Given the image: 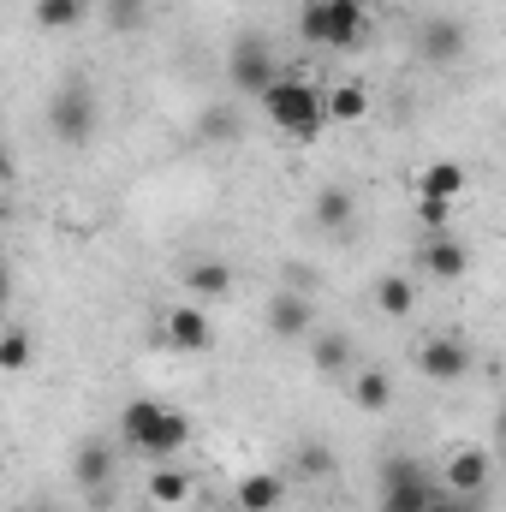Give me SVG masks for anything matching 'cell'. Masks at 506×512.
Instances as JSON below:
<instances>
[{
    "instance_id": "obj_1",
    "label": "cell",
    "mask_w": 506,
    "mask_h": 512,
    "mask_svg": "<svg viewBox=\"0 0 506 512\" xmlns=\"http://www.w3.org/2000/svg\"><path fill=\"white\" fill-rule=\"evenodd\" d=\"M120 441L143 459H173L191 447V417L173 411L167 399H131L120 411Z\"/></svg>"
},
{
    "instance_id": "obj_2",
    "label": "cell",
    "mask_w": 506,
    "mask_h": 512,
    "mask_svg": "<svg viewBox=\"0 0 506 512\" xmlns=\"http://www.w3.org/2000/svg\"><path fill=\"white\" fill-rule=\"evenodd\" d=\"M256 102H262V114H268L274 126L292 131V137H316V131L328 126V90H316V84L298 78V72H280Z\"/></svg>"
},
{
    "instance_id": "obj_3",
    "label": "cell",
    "mask_w": 506,
    "mask_h": 512,
    "mask_svg": "<svg viewBox=\"0 0 506 512\" xmlns=\"http://www.w3.org/2000/svg\"><path fill=\"white\" fill-rule=\"evenodd\" d=\"M364 30H370V12L358 0H304L298 12V36L316 48H352L364 42Z\"/></svg>"
},
{
    "instance_id": "obj_4",
    "label": "cell",
    "mask_w": 506,
    "mask_h": 512,
    "mask_svg": "<svg viewBox=\"0 0 506 512\" xmlns=\"http://www.w3.org/2000/svg\"><path fill=\"white\" fill-rule=\"evenodd\" d=\"M376 483H381V512H429V501L441 495V483L429 477V465L411 459V453L381 459Z\"/></svg>"
},
{
    "instance_id": "obj_5",
    "label": "cell",
    "mask_w": 506,
    "mask_h": 512,
    "mask_svg": "<svg viewBox=\"0 0 506 512\" xmlns=\"http://www.w3.org/2000/svg\"><path fill=\"white\" fill-rule=\"evenodd\" d=\"M48 131L66 143V149H84L96 137V90L84 78H72L66 90L48 96Z\"/></svg>"
},
{
    "instance_id": "obj_6",
    "label": "cell",
    "mask_w": 506,
    "mask_h": 512,
    "mask_svg": "<svg viewBox=\"0 0 506 512\" xmlns=\"http://www.w3.org/2000/svg\"><path fill=\"white\" fill-rule=\"evenodd\" d=\"M227 72H233V90H239V96H262L286 66L274 60V48H268L262 36H245V42L233 48V66H227Z\"/></svg>"
},
{
    "instance_id": "obj_7",
    "label": "cell",
    "mask_w": 506,
    "mask_h": 512,
    "mask_svg": "<svg viewBox=\"0 0 506 512\" xmlns=\"http://www.w3.org/2000/svg\"><path fill=\"white\" fill-rule=\"evenodd\" d=\"M417 370L429 382H465L471 376V346L453 340V334H423L417 340Z\"/></svg>"
},
{
    "instance_id": "obj_8",
    "label": "cell",
    "mask_w": 506,
    "mask_h": 512,
    "mask_svg": "<svg viewBox=\"0 0 506 512\" xmlns=\"http://www.w3.org/2000/svg\"><path fill=\"white\" fill-rule=\"evenodd\" d=\"M161 340H167V352H209V340H215V328H209V310L191 298V304H167V316H161Z\"/></svg>"
},
{
    "instance_id": "obj_9",
    "label": "cell",
    "mask_w": 506,
    "mask_h": 512,
    "mask_svg": "<svg viewBox=\"0 0 506 512\" xmlns=\"http://www.w3.org/2000/svg\"><path fill=\"white\" fill-rule=\"evenodd\" d=\"M489 477H495V453L489 447H471V441L453 447L447 465H441V489H453V495H483Z\"/></svg>"
},
{
    "instance_id": "obj_10",
    "label": "cell",
    "mask_w": 506,
    "mask_h": 512,
    "mask_svg": "<svg viewBox=\"0 0 506 512\" xmlns=\"http://www.w3.org/2000/svg\"><path fill=\"white\" fill-rule=\"evenodd\" d=\"M417 54L429 66H459L465 60V24L459 18H423L417 24Z\"/></svg>"
},
{
    "instance_id": "obj_11",
    "label": "cell",
    "mask_w": 506,
    "mask_h": 512,
    "mask_svg": "<svg viewBox=\"0 0 506 512\" xmlns=\"http://www.w3.org/2000/svg\"><path fill=\"white\" fill-rule=\"evenodd\" d=\"M185 292H191L197 304L227 298V292H233V268H227L221 256H191V262H185Z\"/></svg>"
},
{
    "instance_id": "obj_12",
    "label": "cell",
    "mask_w": 506,
    "mask_h": 512,
    "mask_svg": "<svg viewBox=\"0 0 506 512\" xmlns=\"http://www.w3.org/2000/svg\"><path fill=\"white\" fill-rule=\"evenodd\" d=\"M417 262H423V274H435V280H459V274L471 268V251H465L459 239H447V233H429L423 251H417Z\"/></svg>"
},
{
    "instance_id": "obj_13",
    "label": "cell",
    "mask_w": 506,
    "mask_h": 512,
    "mask_svg": "<svg viewBox=\"0 0 506 512\" xmlns=\"http://www.w3.org/2000/svg\"><path fill=\"white\" fill-rule=\"evenodd\" d=\"M233 501H239V512H274L286 501V477L280 471H251V477H239Z\"/></svg>"
},
{
    "instance_id": "obj_14",
    "label": "cell",
    "mask_w": 506,
    "mask_h": 512,
    "mask_svg": "<svg viewBox=\"0 0 506 512\" xmlns=\"http://www.w3.org/2000/svg\"><path fill=\"white\" fill-rule=\"evenodd\" d=\"M268 328H274L280 340H304V334H310V298L274 292V298H268Z\"/></svg>"
},
{
    "instance_id": "obj_15",
    "label": "cell",
    "mask_w": 506,
    "mask_h": 512,
    "mask_svg": "<svg viewBox=\"0 0 506 512\" xmlns=\"http://www.w3.org/2000/svg\"><path fill=\"white\" fill-rule=\"evenodd\" d=\"M143 495H149V507H161V512H179V507H191V495H197V483H191V471H155V477L143 483Z\"/></svg>"
},
{
    "instance_id": "obj_16",
    "label": "cell",
    "mask_w": 506,
    "mask_h": 512,
    "mask_svg": "<svg viewBox=\"0 0 506 512\" xmlns=\"http://www.w3.org/2000/svg\"><path fill=\"white\" fill-rule=\"evenodd\" d=\"M108 477H114V447L84 441L78 459H72V483H78V489H108Z\"/></svg>"
},
{
    "instance_id": "obj_17",
    "label": "cell",
    "mask_w": 506,
    "mask_h": 512,
    "mask_svg": "<svg viewBox=\"0 0 506 512\" xmlns=\"http://www.w3.org/2000/svg\"><path fill=\"white\" fill-rule=\"evenodd\" d=\"M358 120H370V90L346 78L328 90V126H358Z\"/></svg>"
},
{
    "instance_id": "obj_18",
    "label": "cell",
    "mask_w": 506,
    "mask_h": 512,
    "mask_svg": "<svg viewBox=\"0 0 506 512\" xmlns=\"http://www.w3.org/2000/svg\"><path fill=\"white\" fill-rule=\"evenodd\" d=\"M465 185H471V173H465L459 161H429V167H423V179H417V191H429V197H447V203H453Z\"/></svg>"
},
{
    "instance_id": "obj_19",
    "label": "cell",
    "mask_w": 506,
    "mask_h": 512,
    "mask_svg": "<svg viewBox=\"0 0 506 512\" xmlns=\"http://www.w3.org/2000/svg\"><path fill=\"white\" fill-rule=\"evenodd\" d=\"M352 405H358V411H387V405H393V376L376 370V364L358 370V382H352Z\"/></svg>"
},
{
    "instance_id": "obj_20",
    "label": "cell",
    "mask_w": 506,
    "mask_h": 512,
    "mask_svg": "<svg viewBox=\"0 0 506 512\" xmlns=\"http://www.w3.org/2000/svg\"><path fill=\"white\" fill-rule=\"evenodd\" d=\"M376 304L387 310V316H411V310H417V286H411L405 274H381L376 280Z\"/></svg>"
},
{
    "instance_id": "obj_21",
    "label": "cell",
    "mask_w": 506,
    "mask_h": 512,
    "mask_svg": "<svg viewBox=\"0 0 506 512\" xmlns=\"http://www.w3.org/2000/svg\"><path fill=\"white\" fill-rule=\"evenodd\" d=\"M36 18H42L48 30H72V24L90 18V0H36Z\"/></svg>"
},
{
    "instance_id": "obj_22",
    "label": "cell",
    "mask_w": 506,
    "mask_h": 512,
    "mask_svg": "<svg viewBox=\"0 0 506 512\" xmlns=\"http://www.w3.org/2000/svg\"><path fill=\"white\" fill-rule=\"evenodd\" d=\"M310 358H316V370H322V376H340V370L352 364V340H346V334H322Z\"/></svg>"
},
{
    "instance_id": "obj_23",
    "label": "cell",
    "mask_w": 506,
    "mask_h": 512,
    "mask_svg": "<svg viewBox=\"0 0 506 512\" xmlns=\"http://www.w3.org/2000/svg\"><path fill=\"white\" fill-rule=\"evenodd\" d=\"M316 221H322V227H346V221H352V197H346V191H322V197H316Z\"/></svg>"
},
{
    "instance_id": "obj_24",
    "label": "cell",
    "mask_w": 506,
    "mask_h": 512,
    "mask_svg": "<svg viewBox=\"0 0 506 512\" xmlns=\"http://www.w3.org/2000/svg\"><path fill=\"white\" fill-rule=\"evenodd\" d=\"M0 364H6V370H24V364H30V334H24L18 322L0 334Z\"/></svg>"
},
{
    "instance_id": "obj_25",
    "label": "cell",
    "mask_w": 506,
    "mask_h": 512,
    "mask_svg": "<svg viewBox=\"0 0 506 512\" xmlns=\"http://www.w3.org/2000/svg\"><path fill=\"white\" fill-rule=\"evenodd\" d=\"M417 221H423L429 233H441V227L453 221V203H447V197H429V191H417Z\"/></svg>"
},
{
    "instance_id": "obj_26",
    "label": "cell",
    "mask_w": 506,
    "mask_h": 512,
    "mask_svg": "<svg viewBox=\"0 0 506 512\" xmlns=\"http://www.w3.org/2000/svg\"><path fill=\"white\" fill-rule=\"evenodd\" d=\"M102 18L114 30H137L143 24V0H102Z\"/></svg>"
},
{
    "instance_id": "obj_27",
    "label": "cell",
    "mask_w": 506,
    "mask_h": 512,
    "mask_svg": "<svg viewBox=\"0 0 506 512\" xmlns=\"http://www.w3.org/2000/svg\"><path fill=\"white\" fill-rule=\"evenodd\" d=\"M298 471H304V477H328V471H334V453L316 447V441H304V447H298Z\"/></svg>"
},
{
    "instance_id": "obj_28",
    "label": "cell",
    "mask_w": 506,
    "mask_h": 512,
    "mask_svg": "<svg viewBox=\"0 0 506 512\" xmlns=\"http://www.w3.org/2000/svg\"><path fill=\"white\" fill-rule=\"evenodd\" d=\"M429 512H483V495H453V489H441Z\"/></svg>"
},
{
    "instance_id": "obj_29",
    "label": "cell",
    "mask_w": 506,
    "mask_h": 512,
    "mask_svg": "<svg viewBox=\"0 0 506 512\" xmlns=\"http://www.w3.org/2000/svg\"><path fill=\"white\" fill-rule=\"evenodd\" d=\"M227 131H233L227 108H209V114H203V137H227Z\"/></svg>"
},
{
    "instance_id": "obj_30",
    "label": "cell",
    "mask_w": 506,
    "mask_h": 512,
    "mask_svg": "<svg viewBox=\"0 0 506 512\" xmlns=\"http://www.w3.org/2000/svg\"><path fill=\"white\" fill-rule=\"evenodd\" d=\"M495 441H501V453H506V411L495 417Z\"/></svg>"
},
{
    "instance_id": "obj_31",
    "label": "cell",
    "mask_w": 506,
    "mask_h": 512,
    "mask_svg": "<svg viewBox=\"0 0 506 512\" xmlns=\"http://www.w3.org/2000/svg\"><path fill=\"white\" fill-rule=\"evenodd\" d=\"M358 6H364V12H376V6H381V0H358Z\"/></svg>"
},
{
    "instance_id": "obj_32",
    "label": "cell",
    "mask_w": 506,
    "mask_h": 512,
    "mask_svg": "<svg viewBox=\"0 0 506 512\" xmlns=\"http://www.w3.org/2000/svg\"><path fill=\"white\" fill-rule=\"evenodd\" d=\"M36 512H54V507H36Z\"/></svg>"
}]
</instances>
